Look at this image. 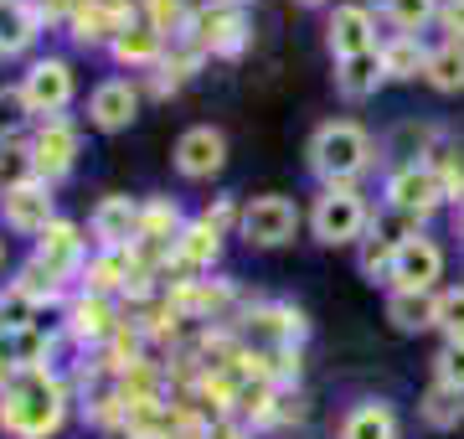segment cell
Returning <instances> with one entry per match:
<instances>
[{
	"label": "cell",
	"mask_w": 464,
	"mask_h": 439,
	"mask_svg": "<svg viewBox=\"0 0 464 439\" xmlns=\"http://www.w3.org/2000/svg\"><path fill=\"white\" fill-rule=\"evenodd\" d=\"M67 424V388L52 372H21L0 393V429L11 439H52Z\"/></svg>",
	"instance_id": "cell-1"
},
{
	"label": "cell",
	"mask_w": 464,
	"mask_h": 439,
	"mask_svg": "<svg viewBox=\"0 0 464 439\" xmlns=\"http://www.w3.org/2000/svg\"><path fill=\"white\" fill-rule=\"evenodd\" d=\"M377 161V145L356 119H331L310 135V171L325 186H356Z\"/></svg>",
	"instance_id": "cell-2"
},
{
	"label": "cell",
	"mask_w": 464,
	"mask_h": 439,
	"mask_svg": "<svg viewBox=\"0 0 464 439\" xmlns=\"http://www.w3.org/2000/svg\"><path fill=\"white\" fill-rule=\"evenodd\" d=\"M366 228H372V207L356 186H325L310 207V233L325 243V249H351L362 243Z\"/></svg>",
	"instance_id": "cell-3"
},
{
	"label": "cell",
	"mask_w": 464,
	"mask_h": 439,
	"mask_svg": "<svg viewBox=\"0 0 464 439\" xmlns=\"http://www.w3.org/2000/svg\"><path fill=\"white\" fill-rule=\"evenodd\" d=\"M382 197H387V212H398L408 222H429L439 207L449 202L444 181H439V171L429 161H402L387 181H382Z\"/></svg>",
	"instance_id": "cell-4"
},
{
	"label": "cell",
	"mask_w": 464,
	"mask_h": 439,
	"mask_svg": "<svg viewBox=\"0 0 464 439\" xmlns=\"http://www.w3.org/2000/svg\"><path fill=\"white\" fill-rule=\"evenodd\" d=\"M299 233V207L279 191H264V197H248L243 202V218H237V238L248 249H284L295 243Z\"/></svg>",
	"instance_id": "cell-5"
},
{
	"label": "cell",
	"mask_w": 464,
	"mask_h": 439,
	"mask_svg": "<svg viewBox=\"0 0 464 439\" xmlns=\"http://www.w3.org/2000/svg\"><path fill=\"white\" fill-rule=\"evenodd\" d=\"M444 279V249L433 243L429 233H408L392 254V269H387V285L398 295H433Z\"/></svg>",
	"instance_id": "cell-6"
},
{
	"label": "cell",
	"mask_w": 464,
	"mask_h": 439,
	"mask_svg": "<svg viewBox=\"0 0 464 439\" xmlns=\"http://www.w3.org/2000/svg\"><path fill=\"white\" fill-rule=\"evenodd\" d=\"M21 93H26V103H32L36 119L67 114V103H72V93H78L72 63H67V57H36L32 68L21 73Z\"/></svg>",
	"instance_id": "cell-7"
},
{
	"label": "cell",
	"mask_w": 464,
	"mask_h": 439,
	"mask_svg": "<svg viewBox=\"0 0 464 439\" xmlns=\"http://www.w3.org/2000/svg\"><path fill=\"white\" fill-rule=\"evenodd\" d=\"M197 26V52L201 57H243L253 42V21L243 5H212V11H201L191 16Z\"/></svg>",
	"instance_id": "cell-8"
},
{
	"label": "cell",
	"mask_w": 464,
	"mask_h": 439,
	"mask_svg": "<svg viewBox=\"0 0 464 439\" xmlns=\"http://www.w3.org/2000/svg\"><path fill=\"white\" fill-rule=\"evenodd\" d=\"M170 166L181 181H212L217 171L227 166V135L217 124H191L181 130L176 151H170Z\"/></svg>",
	"instance_id": "cell-9"
},
{
	"label": "cell",
	"mask_w": 464,
	"mask_h": 439,
	"mask_svg": "<svg viewBox=\"0 0 464 439\" xmlns=\"http://www.w3.org/2000/svg\"><path fill=\"white\" fill-rule=\"evenodd\" d=\"M32 161H36V176H42V181H63V176H72V166H78V124H72L67 114L36 119Z\"/></svg>",
	"instance_id": "cell-10"
},
{
	"label": "cell",
	"mask_w": 464,
	"mask_h": 439,
	"mask_svg": "<svg viewBox=\"0 0 464 439\" xmlns=\"http://www.w3.org/2000/svg\"><path fill=\"white\" fill-rule=\"evenodd\" d=\"M140 103H145V93H140L134 78H103L88 93V124L99 135H124L134 119H140Z\"/></svg>",
	"instance_id": "cell-11"
},
{
	"label": "cell",
	"mask_w": 464,
	"mask_h": 439,
	"mask_svg": "<svg viewBox=\"0 0 464 439\" xmlns=\"http://www.w3.org/2000/svg\"><path fill=\"white\" fill-rule=\"evenodd\" d=\"M0 218H5V228H11V233L42 238L52 222H57V197H52V181L32 176L26 186L5 191V197H0Z\"/></svg>",
	"instance_id": "cell-12"
},
{
	"label": "cell",
	"mask_w": 464,
	"mask_h": 439,
	"mask_svg": "<svg viewBox=\"0 0 464 439\" xmlns=\"http://www.w3.org/2000/svg\"><path fill=\"white\" fill-rule=\"evenodd\" d=\"M140 212H145V202H134L124 191H109L88 212V238L99 249H134L140 243Z\"/></svg>",
	"instance_id": "cell-13"
},
{
	"label": "cell",
	"mask_w": 464,
	"mask_h": 439,
	"mask_svg": "<svg viewBox=\"0 0 464 439\" xmlns=\"http://www.w3.org/2000/svg\"><path fill=\"white\" fill-rule=\"evenodd\" d=\"M325 36H331V52L335 63L341 57H366V52H377V16H372V5H362V0H341L331 11V21H325Z\"/></svg>",
	"instance_id": "cell-14"
},
{
	"label": "cell",
	"mask_w": 464,
	"mask_h": 439,
	"mask_svg": "<svg viewBox=\"0 0 464 439\" xmlns=\"http://www.w3.org/2000/svg\"><path fill=\"white\" fill-rule=\"evenodd\" d=\"M32 259L42 264V269H52L57 279H83V269H88L83 228H78V222H67V218H57L47 233L36 238V254Z\"/></svg>",
	"instance_id": "cell-15"
},
{
	"label": "cell",
	"mask_w": 464,
	"mask_h": 439,
	"mask_svg": "<svg viewBox=\"0 0 464 439\" xmlns=\"http://www.w3.org/2000/svg\"><path fill=\"white\" fill-rule=\"evenodd\" d=\"M67 337L78 341V346H103V341L119 337V316H114V300H103V295H78V300L67 305Z\"/></svg>",
	"instance_id": "cell-16"
},
{
	"label": "cell",
	"mask_w": 464,
	"mask_h": 439,
	"mask_svg": "<svg viewBox=\"0 0 464 439\" xmlns=\"http://www.w3.org/2000/svg\"><path fill=\"white\" fill-rule=\"evenodd\" d=\"M222 238L227 233H217L207 218H197V222H186V233L176 238V249H170V259H166V269H181V274H207L222 259Z\"/></svg>",
	"instance_id": "cell-17"
},
{
	"label": "cell",
	"mask_w": 464,
	"mask_h": 439,
	"mask_svg": "<svg viewBox=\"0 0 464 439\" xmlns=\"http://www.w3.org/2000/svg\"><path fill=\"white\" fill-rule=\"evenodd\" d=\"M109 57H114L119 68H130V73H140V68H160L170 52H166V32H155L150 21H130L124 32L114 36V47H109Z\"/></svg>",
	"instance_id": "cell-18"
},
{
	"label": "cell",
	"mask_w": 464,
	"mask_h": 439,
	"mask_svg": "<svg viewBox=\"0 0 464 439\" xmlns=\"http://www.w3.org/2000/svg\"><path fill=\"white\" fill-rule=\"evenodd\" d=\"M67 26H72V42L78 47H114V36L130 26V16L119 11L114 0H83Z\"/></svg>",
	"instance_id": "cell-19"
},
{
	"label": "cell",
	"mask_w": 464,
	"mask_h": 439,
	"mask_svg": "<svg viewBox=\"0 0 464 439\" xmlns=\"http://www.w3.org/2000/svg\"><path fill=\"white\" fill-rule=\"evenodd\" d=\"M341 439H402V419L387 398H362L346 408L341 419Z\"/></svg>",
	"instance_id": "cell-20"
},
{
	"label": "cell",
	"mask_w": 464,
	"mask_h": 439,
	"mask_svg": "<svg viewBox=\"0 0 464 439\" xmlns=\"http://www.w3.org/2000/svg\"><path fill=\"white\" fill-rule=\"evenodd\" d=\"M134 279V254L130 249H99V254L88 259L83 269V289L88 295H103V300H114L119 289H130Z\"/></svg>",
	"instance_id": "cell-21"
},
{
	"label": "cell",
	"mask_w": 464,
	"mask_h": 439,
	"mask_svg": "<svg viewBox=\"0 0 464 439\" xmlns=\"http://www.w3.org/2000/svg\"><path fill=\"white\" fill-rule=\"evenodd\" d=\"M382 83H387V73H382L377 52H366V57H341V63H335V93L346 103H366Z\"/></svg>",
	"instance_id": "cell-22"
},
{
	"label": "cell",
	"mask_w": 464,
	"mask_h": 439,
	"mask_svg": "<svg viewBox=\"0 0 464 439\" xmlns=\"http://www.w3.org/2000/svg\"><path fill=\"white\" fill-rule=\"evenodd\" d=\"M248 321H253L248 331L258 341H274V352H279V346H299V341H304V316H299L295 305H258Z\"/></svg>",
	"instance_id": "cell-23"
},
{
	"label": "cell",
	"mask_w": 464,
	"mask_h": 439,
	"mask_svg": "<svg viewBox=\"0 0 464 439\" xmlns=\"http://www.w3.org/2000/svg\"><path fill=\"white\" fill-rule=\"evenodd\" d=\"M42 36V16H36L32 0H0V52L5 57H16L26 52Z\"/></svg>",
	"instance_id": "cell-24"
},
{
	"label": "cell",
	"mask_w": 464,
	"mask_h": 439,
	"mask_svg": "<svg viewBox=\"0 0 464 439\" xmlns=\"http://www.w3.org/2000/svg\"><path fill=\"white\" fill-rule=\"evenodd\" d=\"M377 57H382V73L398 78V83L423 78V68H429V47H423V36H402V32L387 36V42L377 47Z\"/></svg>",
	"instance_id": "cell-25"
},
{
	"label": "cell",
	"mask_w": 464,
	"mask_h": 439,
	"mask_svg": "<svg viewBox=\"0 0 464 439\" xmlns=\"http://www.w3.org/2000/svg\"><path fill=\"white\" fill-rule=\"evenodd\" d=\"M423 83L433 93H464V42H433L429 47V68H423Z\"/></svg>",
	"instance_id": "cell-26"
},
{
	"label": "cell",
	"mask_w": 464,
	"mask_h": 439,
	"mask_svg": "<svg viewBox=\"0 0 464 439\" xmlns=\"http://www.w3.org/2000/svg\"><path fill=\"white\" fill-rule=\"evenodd\" d=\"M433 310H439V289L433 295H387V321H392V331H402V337H418V331H433Z\"/></svg>",
	"instance_id": "cell-27"
},
{
	"label": "cell",
	"mask_w": 464,
	"mask_h": 439,
	"mask_svg": "<svg viewBox=\"0 0 464 439\" xmlns=\"http://www.w3.org/2000/svg\"><path fill=\"white\" fill-rule=\"evenodd\" d=\"M418 414H423V424H429L433 434H454V429L464 424V393L459 388H444V383H429Z\"/></svg>",
	"instance_id": "cell-28"
},
{
	"label": "cell",
	"mask_w": 464,
	"mask_h": 439,
	"mask_svg": "<svg viewBox=\"0 0 464 439\" xmlns=\"http://www.w3.org/2000/svg\"><path fill=\"white\" fill-rule=\"evenodd\" d=\"M439 5L444 0H382V16L392 21L402 36H423L439 21Z\"/></svg>",
	"instance_id": "cell-29"
},
{
	"label": "cell",
	"mask_w": 464,
	"mask_h": 439,
	"mask_svg": "<svg viewBox=\"0 0 464 439\" xmlns=\"http://www.w3.org/2000/svg\"><path fill=\"white\" fill-rule=\"evenodd\" d=\"M36 176V161H32V140H0V197L16 191Z\"/></svg>",
	"instance_id": "cell-30"
},
{
	"label": "cell",
	"mask_w": 464,
	"mask_h": 439,
	"mask_svg": "<svg viewBox=\"0 0 464 439\" xmlns=\"http://www.w3.org/2000/svg\"><path fill=\"white\" fill-rule=\"evenodd\" d=\"M36 310H42V305H36L26 289H16V285L0 289V331H5V337L32 331V326H36Z\"/></svg>",
	"instance_id": "cell-31"
},
{
	"label": "cell",
	"mask_w": 464,
	"mask_h": 439,
	"mask_svg": "<svg viewBox=\"0 0 464 439\" xmlns=\"http://www.w3.org/2000/svg\"><path fill=\"white\" fill-rule=\"evenodd\" d=\"M32 119L36 114H32V103H26V93H21V83L0 88V140H16Z\"/></svg>",
	"instance_id": "cell-32"
},
{
	"label": "cell",
	"mask_w": 464,
	"mask_h": 439,
	"mask_svg": "<svg viewBox=\"0 0 464 439\" xmlns=\"http://www.w3.org/2000/svg\"><path fill=\"white\" fill-rule=\"evenodd\" d=\"M11 285H16V289H26V295H32L36 305H52V300H57V295H63V279H57V274H52V269H42L36 259H26V264H21V269H16V279H11Z\"/></svg>",
	"instance_id": "cell-33"
},
{
	"label": "cell",
	"mask_w": 464,
	"mask_h": 439,
	"mask_svg": "<svg viewBox=\"0 0 464 439\" xmlns=\"http://www.w3.org/2000/svg\"><path fill=\"white\" fill-rule=\"evenodd\" d=\"M433 331H444V341H464V285L439 289V310H433Z\"/></svg>",
	"instance_id": "cell-34"
},
{
	"label": "cell",
	"mask_w": 464,
	"mask_h": 439,
	"mask_svg": "<svg viewBox=\"0 0 464 439\" xmlns=\"http://www.w3.org/2000/svg\"><path fill=\"white\" fill-rule=\"evenodd\" d=\"M433 383L464 393V341H444V346L433 352Z\"/></svg>",
	"instance_id": "cell-35"
},
{
	"label": "cell",
	"mask_w": 464,
	"mask_h": 439,
	"mask_svg": "<svg viewBox=\"0 0 464 439\" xmlns=\"http://www.w3.org/2000/svg\"><path fill=\"white\" fill-rule=\"evenodd\" d=\"M429 166L439 171V181H444L449 202H454V197H464V151H459V145H444V151H433Z\"/></svg>",
	"instance_id": "cell-36"
},
{
	"label": "cell",
	"mask_w": 464,
	"mask_h": 439,
	"mask_svg": "<svg viewBox=\"0 0 464 439\" xmlns=\"http://www.w3.org/2000/svg\"><path fill=\"white\" fill-rule=\"evenodd\" d=\"M439 32H444L449 42H464V0H444V5H439Z\"/></svg>",
	"instance_id": "cell-37"
},
{
	"label": "cell",
	"mask_w": 464,
	"mask_h": 439,
	"mask_svg": "<svg viewBox=\"0 0 464 439\" xmlns=\"http://www.w3.org/2000/svg\"><path fill=\"white\" fill-rule=\"evenodd\" d=\"M201 218L212 222L217 233H227V228H237V218H243V207H232V197H222V202H212Z\"/></svg>",
	"instance_id": "cell-38"
},
{
	"label": "cell",
	"mask_w": 464,
	"mask_h": 439,
	"mask_svg": "<svg viewBox=\"0 0 464 439\" xmlns=\"http://www.w3.org/2000/svg\"><path fill=\"white\" fill-rule=\"evenodd\" d=\"M32 5H36L42 21H72V11H78L83 0H32Z\"/></svg>",
	"instance_id": "cell-39"
},
{
	"label": "cell",
	"mask_w": 464,
	"mask_h": 439,
	"mask_svg": "<svg viewBox=\"0 0 464 439\" xmlns=\"http://www.w3.org/2000/svg\"><path fill=\"white\" fill-rule=\"evenodd\" d=\"M212 439H248V424H243V419H217L212 424Z\"/></svg>",
	"instance_id": "cell-40"
},
{
	"label": "cell",
	"mask_w": 464,
	"mask_h": 439,
	"mask_svg": "<svg viewBox=\"0 0 464 439\" xmlns=\"http://www.w3.org/2000/svg\"><path fill=\"white\" fill-rule=\"evenodd\" d=\"M212 5H243V0H212Z\"/></svg>",
	"instance_id": "cell-41"
},
{
	"label": "cell",
	"mask_w": 464,
	"mask_h": 439,
	"mask_svg": "<svg viewBox=\"0 0 464 439\" xmlns=\"http://www.w3.org/2000/svg\"><path fill=\"white\" fill-rule=\"evenodd\" d=\"M299 5H325V0H299Z\"/></svg>",
	"instance_id": "cell-42"
},
{
	"label": "cell",
	"mask_w": 464,
	"mask_h": 439,
	"mask_svg": "<svg viewBox=\"0 0 464 439\" xmlns=\"http://www.w3.org/2000/svg\"><path fill=\"white\" fill-rule=\"evenodd\" d=\"M459 238H464V207H459Z\"/></svg>",
	"instance_id": "cell-43"
}]
</instances>
